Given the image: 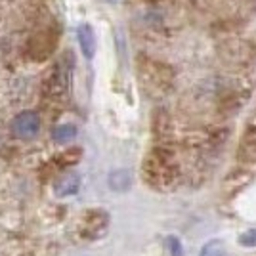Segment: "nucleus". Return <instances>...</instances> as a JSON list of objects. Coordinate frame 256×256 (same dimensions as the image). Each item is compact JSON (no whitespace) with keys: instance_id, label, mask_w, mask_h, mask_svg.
<instances>
[{"instance_id":"nucleus-4","label":"nucleus","mask_w":256,"mask_h":256,"mask_svg":"<svg viewBox=\"0 0 256 256\" xmlns=\"http://www.w3.org/2000/svg\"><path fill=\"white\" fill-rule=\"evenodd\" d=\"M76 136V128L71 126V124H62V126L54 128L52 132V138L56 142H69Z\"/></svg>"},{"instance_id":"nucleus-2","label":"nucleus","mask_w":256,"mask_h":256,"mask_svg":"<svg viewBox=\"0 0 256 256\" xmlns=\"http://www.w3.org/2000/svg\"><path fill=\"white\" fill-rule=\"evenodd\" d=\"M78 40H80L82 52H84L88 58H92V56H94V50H96V38H94V32H92V29H90L88 25L78 29Z\"/></svg>"},{"instance_id":"nucleus-5","label":"nucleus","mask_w":256,"mask_h":256,"mask_svg":"<svg viewBox=\"0 0 256 256\" xmlns=\"http://www.w3.org/2000/svg\"><path fill=\"white\" fill-rule=\"evenodd\" d=\"M199 256H226V248L220 241H210L203 246Z\"/></svg>"},{"instance_id":"nucleus-1","label":"nucleus","mask_w":256,"mask_h":256,"mask_svg":"<svg viewBox=\"0 0 256 256\" xmlns=\"http://www.w3.org/2000/svg\"><path fill=\"white\" fill-rule=\"evenodd\" d=\"M38 130H40V118H38L36 113H32V111H25V113L18 115V117L12 120V134L16 138H22V140L34 138L38 134Z\"/></svg>"},{"instance_id":"nucleus-6","label":"nucleus","mask_w":256,"mask_h":256,"mask_svg":"<svg viewBox=\"0 0 256 256\" xmlns=\"http://www.w3.org/2000/svg\"><path fill=\"white\" fill-rule=\"evenodd\" d=\"M239 243L245 246H256V230H248V232H245V234L241 235Z\"/></svg>"},{"instance_id":"nucleus-3","label":"nucleus","mask_w":256,"mask_h":256,"mask_svg":"<svg viewBox=\"0 0 256 256\" xmlns=\"http://www.w3.org/2000/svg\"><path fill=\"white\" fill-rule=\"evenodd\" d=\"M78 184H80V178L76 174H67L62 180L58 182L56 190L60 195H69V193H75L78 190Z\"/></svg>"}]
</instances>
